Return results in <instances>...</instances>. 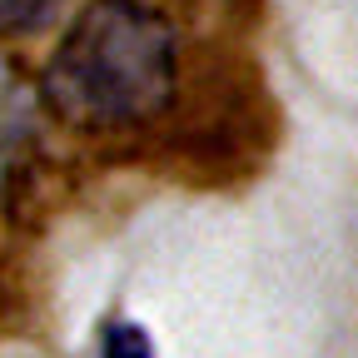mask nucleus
I'll list each match as a JSON object with an SVG mask.
<instances>
[{
  "instance_id": "obj_2",
  "label": "nucleus",
  "mask_w": 358,
  "mask_h": 358,
  "mask_svg": "<svg viewBox=\"0 0 358 358\" xmlns=\"http://www.w3.org/2000/svg\"><path fill=\"white\" fill-rule=\"evenodd\" d=\"M35 129H40V100L30 80L0 55V189L25 169L35 150Z\"/></svg>"
},
{
  "instance_id": "obj_4",
  "label": "nucleus",
  "mask_w": 358,
  "mask_h": 358,
  "mask_svg": "<svg viewBox=\"0 0 358 358\" xmlns=\"http://www.w3.org/2000/svg\"><path fill=\"white\" fill-rule=\"evenodd\" d=\"M95 358H155L145 329H134V324H110L100 334V353Z\"/></svg>"
},
{
  "instance_id": "obj_1",
  "label": "nucleus",
  "mask_w": 358,
  "mask_h": 358,
  "mask_svg": "<svg viewBox=\"0 0 358 358\" xmlns=\"http://www.w3.org/2000/svg\"><path fill=\"white\" fill-rule=\"evenodd\" d=\"M179 95V35L150 0H90L45 60L35 100L85 134L155 124Z\"/></svg>"
},
{
  "instance_id": "obj_3",
  "label": "nucleus",
  "mask_w": 358,
  "mask_h": 358,
  "mask_svg": "<svg viewBox=\"0 0 358 358\" xmlns=\"http://www.w3.org/2000/svg\"><path fill=\"white\" fill-rule=\"evenodd\" d=\"M50 15H55V0H0V35L40 30Z\"/></svg>"
}]
</instances>
